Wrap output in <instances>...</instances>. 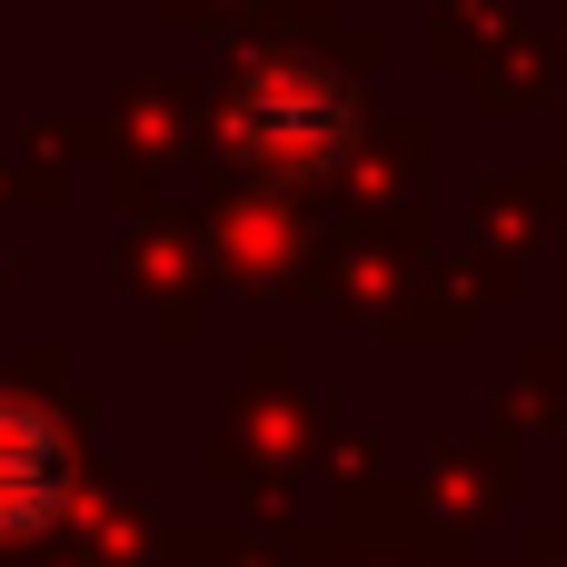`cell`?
<instances>
[{
  "label": "cell",
  "mask_w": 567,
  "mask_h": 567,
  "mask_svg": "<svg viewBox=\"0 0 567 567\" xmlns=\"http://www.w3.org/2000/svg\"><path fill=\"white\" fill-rule=\"evenodd\" d=\"M219 140L239 150L249 179H319V169L349 159V140H359V100H349L339 70H299V60H279V70H249V80H239V100L219 110Z\"/></svg>",
  "instance_id": "1"
},
{
  "label": "cell",
  "mask_w": 567,
  "mask_h": 567,
  "mask_svg": "<svg viewBox=\"0 0 567 567\" xmlns=\"http://www.w3.org/2000/svg\"><path fill=\"white\" fill-rule=\"evenodd\" d=\"M70 508V439L40 399H0V538H40Z\"/></svg>",
  "instance_id": "2"
}]
</instances>
